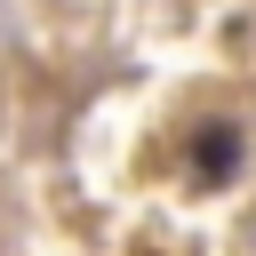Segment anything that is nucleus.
Instances as JSON below:
<instances>
[{
    "label": "nucleus",
    "instance_id": "obj_1",
    "mask_svg": "<svg viewBox=\"0 0 256 256\" xmlns=\"http://www.w3.org/2000/svg\"><path fill=\"white\" fill-rule=\"evenodd\" d=\"M240 160H248L240 120H200V128H192V184H200V192H224V184L240 176Z\"/></svg>",
    "mask_w": 256,
    "mask_h": 256
}]
</instances>
